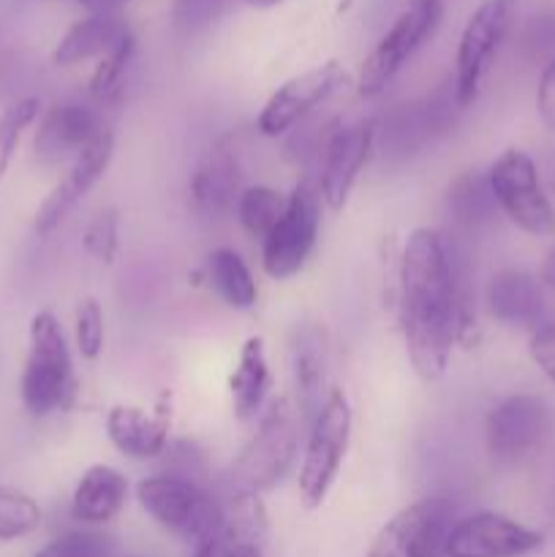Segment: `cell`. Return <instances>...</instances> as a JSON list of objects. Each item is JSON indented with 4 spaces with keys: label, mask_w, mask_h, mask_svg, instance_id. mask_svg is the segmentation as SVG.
Here are the masks:
<instances>
[{
    "label": "cell",
    "mask_w": 555,
    "mask_h": 557,
    "mask_svg": "<svg viewBox=\"0 0 555 557\" xmlns=\"http://www.w3.org/2000/svg\"><path fill=\"white\" fill-rule=\"evenodd\" d=\"M397 324L414 373L439 381L471 326V302L460 253L435 228H414L400 250Z\"/></svg>",
    "instance_id": "cell-1"
},
{
    "label": "cell",
    "mask_w": 555,
    "mask_h": 557,
    "mask_svg": "<svg viewBox=\"0 0 555 557\" xmlns=\"http://www.w3.org/2000/svg\"><path fill=\"white\" fill-rule=\"evenodd\" d=\"M27 357L20 379V400L30 417L44 419L69 411L76 400V370L69 337L54 313L33 315L27 335Z\"/></svg>",
    "instance_id": "cell-2"
},
{
    "label": "cell",
    "mask_w": 555,
    "mask_h": 557,
    "mask_svg": "<svg viewBox=\"0 0 555 557\" xmlns=\"http://www.w3.org/2000/svg\"><path fill=\"white\" fill-rule=\"evenodd\" d=\"M303 428V419L288 397L272 400L270 408L261 411L256 433L229 468V493L261 495L281 484L297 460Z\"/></svg>",
    "instance_id": "cell-3"
},
{
    "label": "cell",
    "mask_w": 555,
    "mask_h": 557,
    "mask_svg": "<svg viewBox=\"0 0 555 557\" xmlns=\"http://www.w3.org/2000/svg\"><path fill=\"white\" fill-rule=\"evenodd\" d=\"M136 500L161 531L180 542H207L223 525V500L188 473H152L136 484Z\"/></svg>",
    "instance_id": "cell-4"
},
{
    "label": "cell",
    "mask_w": 555,
    "mask_h": 557,
    "mask_svg": "<svg viewBox=\"0 0 555 557\" xmlns=\"http://www.w3.org/2000/svg\"><path fill=\"white\" fill-rule=\"evenodd\" d=\"M351 400L346 389L332 386L321 411L308 424V438H305L303 466H299V500L305 509H319L335 487L351 441Z\"/></svg>",
    "instance_id": "cell-5"
},
{
    "label": "cell",
    "mask_w": 555,
    "mask_h": 557,
    "mask_svg": "<svg viewBox=\"0 0 555 557\" xmlns=\"http://www.w3.org/2000/svg\"><path fill=\"white\" fill-rule=\"evenodd\" d=\"M488 183L493 190L501 215L536 239L555 237V205L544 190L539 166L526 150L509 147L488 169Z\"/></svg>",
    "instance_id": "cell-6"
},
{
    "label": "cell",
    "mask_w": 555,
    "mask_h": 557,
    "mask_svg": "<svg viewBox=\"0 0 555 557\" xmlns=\"http://www.w3.org/2000/svg\"><path fill=\"white\" fill-rule=\"evenodd\" d=\"M321 196L310 180H299L288 194L286 212L261 239V270L272 281H288L313 256L321 226Z\"/></svg>",
    "instance_id": "cell-7"
},
{
    "label": "cell",
    "mask_w": 555,
    "mask_h": 557,
    "mask_svg": "<svg viewBox=\"0 0 555 557\" xmlns=\"http://www.w3.org/2000/svg\"><path fill=\"white\" fill-rule=\"evenodd\" d=\"M515 5L517 0H482L462 25L455 52V79H452V90L460 109H468L477 101L484 74L509 33Z\"/></svg>",
    "instance_id": "cell-8"
},
{
    "label": "cell",
    "mask_w": 555,
    "mask_h": 557,
    "mask_svg": "<svg viewBox=\"0 0 555 557\" xmlns=\"http://www.w3.org/2000/svg\"><path fill=\"white\" fill-rule=\"evenodd\" d=\"M553 435V408L539 395H509L484 419V446L498 466H520Z\"/></svg>",
    "instance_id": "cell-9"
},
{
    "label": "cell",
    "mask_w": 555,
    "mask_h": 557,
    "mask_svg": "<svg viewBox=\"0 0 555 557\" xmlns=\"http://www.w3.org/2000/svg\"><path fill=\"white\" fill-rule=\"evenodd\" d=\"M455 522L446 498L414 500L379 528L365 557H441Z\"/></svg>",
    "instance_id": "cell-10"
},
{
    "label": "cell",
    "mask_w": 555,
    "mask_h": 557,
    "mask_svg": "<svg viewBox=\"0 0 555 557\" xmlns=\"http://www.w3.org/2000/svg\"><path fill=\"white\" fill-rule=\"evenodd\" d=\"M441 9H428V5H408L390 27L384 36L375 41L368 58L362 60V69L357 74V92L362 98H375L392 85L397 74L411 63L414 54L430 41V36L439 27Z\"/></svg>",
    "instance_id": "cell-11"
},
{
    "label": "cell",
    "mask_w": 555,
    "mask_h": 557,
    "mask_svg": "<svg viewBox=\"0 0 555 557\" xmlns=\"http://www.w3.org/2000/svg\"><path fill=\"white\" fill-rule=\"evenodd\" d=\"M348 85H351V74L337 60L313 65V69L292 76L270 92L259 117H256V128L264 136L288 134L294 125L303 123L310 112H316L321 103L335 98Z\"/></svg>",
    "instance_id": "cell-12"
},
{
    "label": "cell",
    "mask_w": 555,
    "mask_h": 557,
    "mask_svg": "<svg viewBox=\"0 0 555 557\" xmlns=\"http://www.w3.org/2000/svg\"><path fill=\"white\" fill-rule=\"evenodd\" d=\"M375 145H379V120H359L346 128H337L324 141L316 190L326 210L341 212L348 205L354 185L368 166Z\"/></svg>",
    "instance_id": "cell-13"
},
{
    "label": "cell",
    "mask_w": 555,
    "mask_h": 557,
    "mask_svg": "<svg viewBox=\"0 0 555 557\" xmlns=\"http://www.w3.org/2000/svg\"><path fill=\"white\" fill-rule=\"evenodd\" d=\"M544 547V533L501 511H473L452 525L444 557H528Z\"/></svg>",
    "instance_id": "cell-14"
},
{
    "label": "cell",
    "mask_w": 555,
    "mask_h": 557,
    "mask_svg": "<svg viewBox=\"0 0 555 557\" xmlns=\"http://www.w3.org/2000/svg\"><path fill=\"white\" fill-rule=\"evenodd\" d=\"M112 158L114 131L107 128L96 141H90V145L69 163V169H65L63 177L58 180V185H54L47 194V199L38 205L36 215H33V228H36V234H41V237L52 234L54 228L69 218V212L74 210L98 183H101Z\"/></svg>",
    "instance_id": "cell-15"
},
{
    "label": "cell",
    "mask_w": 555,
    "mask_h": 557,
    "mask_svg": "<svg viewBox=\"0 0 555 557\" xmlns=\"http://www.w3.org/2000/svg\"><path fill=\"white\" fill-rule=\"evenodd\" d=\"M101 112L92 103L63 101L38 117L36 158L41 163L74 161L90 141L107 131Z\"/></svg>",
    "instance_id": "cell-16"
},
{
    "label": "cell",
    "mask_w": 555,
    "mask_h": 557,
    "mask_svg": "<svg viewBox=\"0 0 555 557\" xmlns=\"http://www.w3.org/2000/svg\"><path fill=\"white\" fill-rule=\"evenodd\" d=\"M288 364H292L294 408L308 428L330 395V386H326L330 348H326L324 326L297 324L288 343Z\"/></svg>",
    "instance_id": "cell-17"
},
{
    "label": "cell",
    "mask_w": 555,
    "mask_h": 557,
    "mask_svg": "<svg viewBox=\"0 0 555 557\" xmlns=\"http://www.w3.org/2000/svg\"><path fill=\"white\" fill-rule=\"evenodd\" d=\"M488 313L498 324L511 330H531L547 324V305H544V286L539 275L528 270H501L490 277L484 288Z\"/></svg>",
    "instance_id": "cell-18"
},
{
    "label": "cell",
    "mask_w": 555,
    "mask_h": 557,
    "mask_svg": "<svg viewBox=\"0 0 555 557\" xmlns=\"http://www.w3.org/2000/svg\"><path fill=\"white\" fill-rule=\"evenodd\" d=\"M103 430H107L109 444L128 460H156L169 449L166 413H152L147 408L118 403L107 411Z\"/></svg>",
    "instance_id": "cell-19"
},
{
    "label": "cell",
    "mask_w": 555,
    "mask_h": 557,
    "mask_svg": "<svg viewBox=\"0 0 555 557\" xmlns=\"http://www.w3.org/2000/svg\"><path fill=\"white\" fill-rule=\"evenodd\" d=\"M239 194V163L229 147H215L196 163L188 180V196L196 212L205 218L229 215L234 212Z\"/></svg>",
    "instance_id": "cell-20"
},
{
    "label": "cell",
    "mask_w": 555,
    "mask_h": 557,
    "mask_svg": "<svg viewBox=\"0 0 555 557\" xmlns=\"http://www.w3.org/2000/svg\"><path fill=\"white\" fill-rule=\"evenodd\" d=\"M125 498H128V479L118 468L96 462L76 482L71 495V517L90 528L107 525L123 511Z\"/></svg>",
    "instance_id": "cell-21"
},
{
    "label": "cell",
    "mask_w": 555,
    "mask_h": 557,
    "mask_svg": "<svg viewBox=\"0 0 555 557\" xmlns=\"http://www.w3.org/2000/svg\"><path fill=\"white\" fill-rule=\"evenodd\" d=\"M131 36L128 22L123 14H87L85 20L74 22L52 52V63L79 65L85 60H101L112 49H118Z\"/></svg>",
    "instance_id": "cell-22"
},
{
    "label": "cell",
    "mask_w": 555,
    "mask_h": 557,
    "mask_svg": "<svg viewBox=\"0 0 555 557\" xmlns=\"http://www.w3.org/2000/svg\"><path fill=\"white\" fill-rule=\"evenodd\" d=\"M270 359H267V346L261 335H250L248 341L239 346L237 364H234L232 375H229V395H232L234 417L239 422L259 417L261 406L270 392Z\"/></svg>",
    "instance_id": "cell-23"
},
{
    "label": "cell",
    "mask_w": 555,
    "mask_h": 557,
    "mask_svg": "<svg viewBox=\"0 0 555 557\" xmlns=\"http://www.w3.org/2000/svg\"><path fill=\"white\" fill-rule=\"evenodd\" d=\"M446 212H449V221L455 223L457 232L473 234L490 226L493 218L498 215V207H495L493 190H490L488 172L460 174L446 194Z\"/></svg>",
    "instance_id": "cell-24"
},
{
    "label": "cell",
    "mask_w": 555,
    "mask_h": 557,
    "mask_svg": "<svg viewBox=\"0 0 555 557\" xmlns=\"http://www.w3.org/2000/svg\"><path fill=\"white\" fill-rule=\"evenodd\" d=\"M207 277L221 302L229 308L250 310L259 302V286H256L254 272L234 248H215L207 256Z\"/></svg>",
    "instance_id": "cell-25"
},
{
    "label": "cell",
    "mask_w": 555,
    "mask_h": 557,
    "mask_svg": "<svg viewBox=\"0 0 555 557\" xmlns=\"http://www.w3.org/2000/svg\"><path fill=\"white\" fill-rule=\"evenodd\" d=\"M286 205L288 194H283V190L272 188V185H248L234 205V215H237L245 234L264 239L270 228L281 221Z\"/></svg>",
    "instance_id": "cell-26"
},
{
    "label": "cell",
    "mask_w": 555,
    "mask_h": 557,
    "mask_svg": "<svg viewBox=\"0 0 555 557\" xmlns=\"http://www.w3.org/2000/svg\"><path fill=\"white\" fill-rule=\"evenodd\" d=\"M44 511L33 495L0 484V542L33 536L41 528Z\"/></svg>",
    "instance_id": "cell-27"
},
{
    "label": "cell",
    "mask_w": 555,
    "mask_h": 557,
    "mask_svg": "<svg viewBox=\"0 0 555 557\" xmlns=\"http://www.w3.org/2000/svg\"><path fill=\"white\" fill-rule=\"evenodd\" d=\"M38 117H41V101L36 96L16 98L0 112V183L9 174L22 136Z\"/></svg>",
    "instance_id": "cell-28"
},
{
    "label": "cell",
    "mask_w": 555,
    "mask_h": 557,
    "mask_svg": "<svg viewBox=\"0 0 555 557\" xmlns=\"http://www.w3.org/2000/svg\"><path fill=\"white\" fill-rule=\"evenodd\" d=\"M136 54V38L131 33L118 49H112L109 54H103L101 60H96V69H92L90 76V96L96 98L98 103L114 101V98L123 92L125 76H128L131 63H134Z\"/></svg>",
    "instance_id": "cell-29"
},
{
    "label": "cell",
    "mask_w": 555,
    "mask_h": 557,
    "mask_svg": "<svg viewBox=\"0 0 555 557\" xmlns=\"http://www.w3.org/2000/svg\"><path fill=\"white\" fill-rule=\"evenodd\" d=\"M239 0H174L172 25L183 36H199L232 11Z\"/></svg>",
    "instance_id": "cell-30"
},
{
    "label": "cell",
    "mask_w": 555,
    "mask_h": 557,
    "mask_svg": "<svg viewBox=\"0 0 555 557\" xmlns=\"http://www.w3.org/2000/svg\"><path fill=\"white\" fill-rule=\"evenodd\" d=\"M74 343L82 359L96 362L107 346V319L98 299H82L74 313Z\"/></svg>",
    "instance_id": "cell-31"
},
{
    "label": "cell",
    "mask_w": 555,
    "mask_h": 557,
    "mask_svg": "<svg viewBox=\"0 0 555 557\" xmlns=\"http://www.w3.org/2000/svg\"><path fill=\"white\" fill-rule=\"evenodd\" d=\"M82 248L101 264H112L120 250V215L114 207H103L92 215L82 234Z\"/></svg>",
    "instance_id": "cell-32"
},
{
    "label": "cell",
    "mask_w": 555,
    "mask_h": 557,
    "mask_svg": "<svg viewBox=\"0 0 555 557\" xmlns=\"http://www.w3.org/2000/svg\"><path fill=\"white\" fill-rule=\"evenodd\" d=\"M33 557H112V542L96 531L60 533Z\"/></svg>",
    "instance_id": "cell-33"
},
{
    "label": "cell",
    "mask_w": 555,
    "mask_h": 557,
    "mask_svg": "<svg viewBox=\"0 0 555 557\" xmlns=\"http://www.w3.org/2000/svg\"><path fill=\"white\" fill-rule=\"evenodd\" d=\"M528 354H531L539 373L555 384V321H547V324L539 326L536 332H531Z\"/></svg>",
    "instance_id": "cell-34"
},
{
    "label": "cell",
    "mask_w": 555,
    "mask_h": 557,
    "mask_svg": "<svg viewBox=\"0 0 555 557\" xmlns=\"http://www.w3.org/2000/svg\"><path fill=\"white\" fill-rule=\"evenodd\" d=\"M536 114L547 131H555V58L539 74Z\"/></svg>",
    "instance_id": "cell-35"
},
{
    "label": "cell",
    "mask_w": 555,
    "mask_h": 557,
    "mask_svg": "<svg viewBox=\"0 0 555 557\" xmlns=\"http://www.w3.org/2000/svg\"><path fill=\"white\" fill-rule=\"evenodd\" d=\"M528 44H531L536 52H547V49H555V14L542 16L531 25L528 30Z\"/></svg>",
    "instance_id": "cell-36"
},
{
    "label": "cell",
    "mask_w": 555,
    "mask_h": 557,
    "mask_svg": "<svg viewBox=\"0 0 555 557\" xmlns=\"http://www.w3.org/2000/svg\"><path fill=\"white\" fill-rule=\"evenodd\" d=\"M87 14H120V9L131 3V0H76Z\"/></svg>",
    "instance_id": "cell-37"
},
{
    "label": "cell",
    "mask_w": 555,
    "mask_h": 557,
    "mask_svg": "<svg viewBox=\"0 0 555 557\" xmlns=\"http://www.w3.org/2000/svg\"><path fill=\"white\" fill-rule=\"evenodd\" d=\"M239 3L250 5V9H275V5L286 3V0H239Z\"/></svg>",
    "instance_id": "cell-38"
},
{
    "label": "cell",
    "mask_w": 555,
    "mask_h": 557,
    "mask_svg": "<svg viewBox=\"0 0 555 557\" xmlns=\"http://www.w3.org/2000/svg\"><path fill=\"white\" fill-rule=\"evenodd\" d=\"M444 0H411V5H428V9H441Z\"/></svg>",
    "instance_id": "cell-39"
}]
</instances>
